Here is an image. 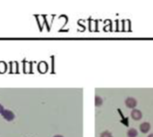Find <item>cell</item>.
Here are the masks:
<instances>
[{
    "label": "cell",
    "mask_w": 153,
    "mask_h": 137,
    "mask_svg": "<svg viewBox=\"0 0 153 137\" xmlns=\"http://www.w3.org/2000/svg\"><path fill=\"white\" fill-rule=\"evenodd\" d=\"M1 115L7 121H13L15 119V114L11 110L4 109L3 112L1 113Z\"/></svg>",
    "instance_id": "1"
},
{
    "label": "cell",
    "mask_w": 153,
    "mask_h": 137,
    "mask_svg": "<svg viewBox=\"0 0 153 137\" xmlns=\"http://www.w3.org/2000/svg\"><path fill=\"white\" fill-rule=\"evenodd\" d=\"M125 104L128 108H134L137 105V100L134 99V98H131V97H129L125 100Z\"/></svg>",
    "instance_id": "2"
},
{
    "label": "cell",
    "mask_w": 153,
    "mask_h": 137,
    "mask_svg": "<svg viewBox=\"0 0 153 137\" xmlns=\"http://www.w3.org/2000/svg\"><path fill=\"white\" fill-rule=\"evenodd\" d=\"M131 116L134 120H140L142 117V113L139 109H132V111L131 113Z\"/></svg>",
    "instance_id": "3"
},
{
    "label": "cell",
    "mask_w": 153,
    "mask_h": 137,
    "mask_svg": "<svg viewBox=\"0 0 153 137\" xmlns=\"http://www.w3.org/2000/svg\"><path fill=\"white\" fill-rule=\"evenodd\" d=\"M140 130L141 133H146L150 130V125L148 122H144V123L140 125Z\"/></svg>",
    "instance_id": "4"
},
{
    "label": "cell",
    "mask_w": 153,
    "mask_h": 137,
    "mask_svg": "<svg viewBox=\"0 0 153 137\" xmlns=\"http://www.w3.org/2000/svg\"><path fill=\"white\" fill-rule=\"evenodd\" d=\"M138 135V132L136 129L134 128H131L129 129V131L127 132V136L128 137H136Z\"/></svg>",
    "instance_id": "5"
},
{
    "label": "cell",
    "mask_w": 153,
    "mask_h": 137,
    "mask_svg": "<svg viewBox=\"0 0 153 137\" xmlns=\"http://www.w3.org/2000/svg\"><path fill=\"white\" fill-rule=\"evenodd\" d=\"M103 104V100L102 98H100L99 96H96L95 97V105L97 107H100Z\"/></svg>",
    "instance_id": "6"
},
{
    "label": "cell",
    "mask_w": 153,
    "mask_h": 137,
    "mask_svg": "<svg viewBox=\"0 0 153 137\" xmlns=\"http://www.w3.org/2000/svg\"><path fill=\"white\" fill-rule=\"evenodd\" d=\"M100 137H113V135H112V133H111L110 132L105 131V132H103V133H101Z\"/></svg>",
    "instance_id": "7"
},
{
    "label": "cell",
    "mask_w": 153,
    "mask_h": 137,
    "mask_svg": "<svg viewBox=\"0 0 153 137\" xmlns=\"http://www.w3.org/2000/svg\"><path fill=\"white\" fill-rule=\"evenodd\" d=\"M3 110H4V107H3L1 104H0V114H1V113L3 112Z\"/></svg>",
    "instance_id": "8"
},
{
    "label": "cell",
    "mask_w": 153,
    "mask_h": 137,
    "mask_svg": "<svg viewBox=\"0 0 153 137\" xmlns=\"http://www.w3.org/2000/svg\"><path fill=\"white\" fill-rule=\"evenodd\" d=\"M148 137H153V133H150L149 135H148Z\"/></svg>",
    "instance_id": "9"
},
{
    "label": "cell",
    "mask_w": 153,
    "mask_h": 137,
    "mask_svg": "<svg viewBox=\"0 0 153 137\" xmlns=\"http://www.w3.org/2000/svg\"><path fill=\"white\" fill-rule=\"evenodd\" d=\"M54 137H63L62 135H55Z\"/></svg>",
    "instance_id": "10"
}]
</instances>
